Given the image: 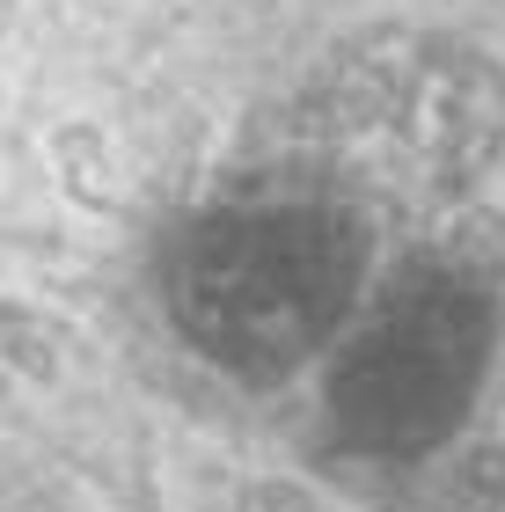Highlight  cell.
Returning <instances> with one entry per match:
<instances>
[{"label":"cell","mask_w":505,"mask_h":512,"mask_svg":"<svg viewBox=\"0 0 505 512\" xmlns=\"http://www.w3.org/2000/svg\"><path fill=\"white\" fill-rule=\"evenodd\" d=\"M220 512H330V505L308 498L301 483H249V491H235Z\"/></svg>","instance_id":"277c9868"},{"label":"cell","mask_w":505,"mask_h":512,"mask_svg":"<svg viewBox=\"0 0 505 512\" xmlns=\"http://www.w3.org/2000/svg\"><path fill=\"white\" fill-rule=\"evenodd\" d=\"M374 264L344 213L293 191H249L191 220L169 264V308L183 337L242 381H279L352 315Z\"/></svg>","instance_id":"7a4b0ae2"},{"label":"cell","mask_w":505,"mask_h":512,"mask_svg":"<svg viewBox=\"0 0 505 512\" xmlns=\"http://www.w3.org/2000/svg\"><path fill=\"white\" fill-rule=\"evenodd\" d=\"M491 366V278L403 264L330 366V432L366 461H418L462 425Z\"/></svg>","instance_id":"3957f363"},{"label":"cell","mask_w":505,"mask_h":512,"mask_svg":"<svg viewBox=\"0 0 505 512\" xmlns=\"http://www.w3.org/2000/svg\"><path fill=\"white\" fill-rule=\"evenodd\" d=\"M447 512H505V454L476 461V469L462 476V491H454Z\"/></svg>","instance_id":"5b68a950"},{"label":"cell","mask_w":505,"mask_h":512,"mask_svg":"<svg viewBox=\"0 0 505 512\" xmlns=\"http://www.w3.org/2000/svg\"><path fill=\"white\" fill-rule=\"evenodd\" d=\"M257 191L344 213L366 249L505 271V74L469 44L374 30L293 96Z\"/></svg>","instance_id":"6da1fadb"},{"label":"cell","mask_w":505,"mask_h":512,"mask_svg":"<svg viewBox=\"0 0 505 512\" xmlns=\"http://www.w3.org/2000/svg\"><path fill=\"white\" fill-rule=\"evenodd\" d=\"M15 512H59V505H15Z\"/></svg>","instance_id":"8992f818"}]
</instances>
